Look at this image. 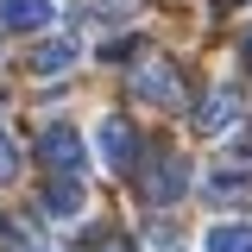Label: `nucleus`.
Segmentation results:
<instances>
[{
    "mask_svg": "<svg viewBox=\"0 0 252 252\" xmlns=\"http://www.w3.org/2000/svg\"><path fill=\"white\" fill-rule=\"evenodd\" d=\"M189 189V158L183 152H152L145 158V177H139V195L152 202V208H164V202H177Z\"/></svg>",
    "mask_w": 252,
    "mask_h": 252,
    "instance_id": "obj_1",
    "label": "nucleus"
},
{
    "mask_svg": "<svg viewBox=\"0 0 252 252\" xmlns=\"http://www.w3.org/2000/svg\"><path fill=\"white\" fill-rule=\"evenodd\" d=\"M132 94L152 101V107H177V101H183V76H177V63H170V57H145L139 69H132Z\"/></svg>",
    "mask_w": 252,
    "mask_h": 252,
    "instance_id": "obj_2",
    "label": "nucleus"
},
{
    "mask_svg": "<svg viewBox=\"0 0 252 252\" xmlns=\"http://www.w3.org/2000/svg\"><path fill=\"white\" fill-rule=\"evenodd\" d=\"M94 139H101V164H107V170H132V164H139V132H132L126 114H107Z\"/></svg>",
    "mask_w": 252,
    "mask_h": 252,
    "instance_id": "obj_3",
    "label": "nucleus"
},
{
    "mask_svg": "<svg viewBox=\"0 0 252 252\" xmlns=\"http://www.w3.org/2000/svg\"><path fill=\"white\" fill-rule=\"evenodd\" d=\"M189 120H195V132H208V139H220L227 126L240 120V89H227V82H220V89H208L202 101H195V114H189Z\"/></svg>",
    "mask_w": 252,
    "mask_h": 252,
    "instance_id": "obj_4",
    "label": "nucleus"
},
{
    "mask_svg": "<svg viewBox=\"0 0 252 252\" xmlns=\"http://www.w3.org/2000/svg\"><path fill=\"white\" fill-rule=\"evenodd\" d=\"M38 158H44L51 170H63V177H76V170H82V139H76V126H44Z\"/></svg>",
    "mask_w": 252,
    "mask_h": 252,
    "instance_id": "obj_5",
    "label": "nucleus"
},
{
    "mask_svg": "<svg viewBox=\"0 0 252 252\" xmlns=\"http://www.w3.org/2000/svg\"><path fill=\"white\" fill-rule=\"evenodd\" d=\"M51 19H57L51 0H0V26L6 32H44Z\"/></svg>",
    "mask_w": 252,
    "mask_h": 252,
    "instance_id": "obj_6",
    "label": "nucleus"
},
{
    "mask_svg": "<svg viewBox=\"0 0 252 252\" xmlns=\"http://www.w3.org/2000/svg\"><path fill=\"white\" fill-rule=\"evenodd\" d=\"M82 208H89L82 183H76V177H51V189H44V215H57V220H76Z\"/></svg>",
    "mask_w": 252,
    "mask_h": 252,
    "instance_id": "obj_7",
    "label": "nucleus"
},
{
    "mask_svg": "<svg viewBox=\"0 0 252 252\" xmlns=\"http://www.w3.org/2000/svg\"><path fill=\"white\" fill-rule=\"evenodd\" d=\"M202 240H208V252H252V227L246 220H215Z\"/></svg>",
    "mask_w": 252,
    "mask_h": 252,
    "instance_id": "obj_8",
    "label": "nucleus"
},
{
    "mask_svg": "<svg viewBox=\"0 0 252 252\" xmlns=\"http://www.w3.org/2000/svg\"><path fill=\"white\" fill-rule=\"evenodd\" d=\"M0 252H44L32 220H0Z\"/></svg>",
    "mask_w": 252,
    "mask_h": 252,
    "instance_id": "obj_9",
    "label": "nucleus"
},
{
    "mask_svg": "<svg viewBox=\"0 0 252 252\" xmlns=\"http://www.w3.org/2000/svg\"><path fill=\"white\" fill-rule=\"evenodd\" d=\"M69 63H76V44H69V38H57V44H38L32 69H38V76H51V69H69Z\"/></svg>",
    "mask_w": 252,
    "mask_h": 252,
    "instance_id": "obj_10",
    "label": "nucleus"
},
{
    "mask_svg": "<svg viewBox=\"0 0 252 252\" xmlns=\"http://www.w3.org/2000/svg\"><path fill=\"white\" fill-rule=\"evenodd\" d=\"M19 177V145L6 139V126H0V183H13Z\"/></svg>",
    "mask_w": 252,
    "mask_h": 252,
    "instance_id": "obj_11",
    "label": "nucleus"
},
{
    "mask_svg": "<svg viewBox=\"0 0 252 252\" xmlns=\"http://www.w3.org/2000/svg\"><path fill=\"white\" fill-rule=\"evenodd\" d=\"M139 0H101V13H132Z\"/></svg>",
    "mask_w": 252,
    "mask_h": 252,
    "instance_id": "obj_12",
    "label": "nucleus"
},
{
    "mask_svg": "<svg viewBox=\"0 0 252 252\" xmlns=\"http://www.w3.org/2000/svg\"><path fill=\"white\" fill-rule=\"evenodd\" d=\"M240 51H246V57H252V26H246V44H240Z\"/></svg>",
    "mask_w": 252,
    "mask_h": 252,
    "instance_id": "obj_13",
    "label": "nucleus"
},
{
    "mask_svg": "<svg viewBox=\"0 0 252 252\" xmlns=\"http://www.w3.org/2000/svg\"><path fill=\"white\" fill-rule=\"evenodd\" d=\"M107 252H126V246H120V240H114V246H107Z\"/></svg>",
    "mask_w": 252,
    "mask_h": 252,
    "instance_id": "obj_14",
    "label": "nucleus"
},
{
    "mask_svg": "<svg viewBox=\"0 0 252 252\" xmlns=\"http://www.w3.org/2000/svg\"><path fill=\"white\" fill-rule=\"evenodd\" d=\"M220 6H240V0H220Z\"/></svg>",
    "mask_w": 252,
    "mask_h": 252,
    "instance_id": "obj_15",
    "label": "nucleus"
}]
</instances>
